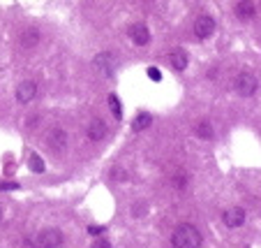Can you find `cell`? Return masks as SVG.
<instances>
[{"label": "cell", "instance_id": "obj_1", "mask_svg": "<svg viewBox=\"0 0 261 248\" xmlns=\"http://www.w3.org/2000/svg\"><path fill=\"white\" fill-rule=\"evenodd\" d=\"M171 243H173V248H199L201 246V234H199V230L194 225L182 223L173 230Z\"/></svg>", "mask_w": 261, "mask_h": 248}, {"label": "cell", "instance_id": "obj_2", "mask_svg": "<svg viewBox=\"0 0 261 248\" xmlns=\"http://www.w3.org/2000/svg\"><path fill=\"white\" fill-rule=\"evenodd\" d=\"M256 77L250 75V72H241V75L236 77V81H233V88H236V93L241 95V98H252V95L256 93Z\"/></svg>", "mask_w": 261, "mask_h": 248}, {"label": "cell", "instance_id": "obj_3", "mask_svg": "<svg viewBox=\"0 0 261 248\" xmlns=\"http://www.w3.org/2000/svg\"><path fill=\"white\" fill-rule=\"evenodd\" d=\"M63 246V232L56 228H46L37 234V248H60Z\"/></svg>", "mask_w": 261, "mask_h": 248}, {"label": "cell", "instance_id": "obj_4", "mask_svg": "<svg viewBox=\"0 0 261 248\" xmlns=\"http://www.w3.org/2000/svg\"><path fill=\"white\" fill-rule=\"evenodd\" d=\"M213 33H215V21H213V16L201 14L194 21V35H197L199 40H208Z\"/></svg>", "mask_w": 261, "mask_h": 248}, {"label": "cell", "instance_id": "obj_5", "mask_svg": "<svg viewBox=\"0 0 261 248\" xmlns=\"http://www.w3.org/2000/svg\"><path fill=\"white\" fill-rule=\"evenodd\" d=\"M127 35L137 47H146L148 42H150V30H148L146 24H132L127 30Z\"/></svg>", "mask_w": 261, "mask_h": 248}, {"label": "cell", "instance_id": "obj_6", "mask_svg": "<svg viewBox=\"0 0 261 248\" xmlns=\"http://www.w3.org/2000/svg\"><path fill=\"white\" fill-rule=\"evenodd\" d=\"M46 144H49L51 151H56V153H63L65 146H67V132H65V130H60V128L51 130L49 137H46Z\"/></svg>", "mask_w": 261, "mask_h": 248}, {"label": "cell", "instance_id": "obj_7", "mask_svg": "<svg viewBox=\"0 0 261 248\" xmlns=\"http://www.w3.org/2000/svg\"><path fill=\"white\" fill-rule=\"evenodd\" d=\"M35 95H37V84L35 81H21L16 86V100L21 104H28L30 100H35Z\"/></svg>", "mask_w": 261, "mask_h": 248}, {"label": "cell", "instance_id": "obj_8", "mask_svg": "<svg viewBox=\"0 0 261 248\" xmlns=\"http://www.w3.org/2000/svg\"><path fill=\"white\" fill-rule=\"evenodd\" d=\"M95 70H97L102 77H111V75H114V56H111V54L95 56Z\"/></svg>", "mask_w": 261, "mask_h": 248}, {"label": "cell", "instance_id": "obj_9", "mask_svg": "<svg viewBox=\"0 0 261 248\" xmlns=\"http://www.w3.org/2000/svg\"><path fill=\"white\" fill-rule=\"evenodd\" d=\"M243 223H245V211H243V209L233 207V209L224 211V225H227V228H241Z\"/></svg>", "mask_w": 261, "mask_h": 248}, {"label": "cell", "instance_id": "obj_10", "mask_svg": "<svg viewBox=\"0 0 261 248\" xmlns=\"http://www.w3.org/2000/svg\"><path fill=\"white\" fill-rule=\"evenodd\" d=\"M86 132H88V137L93 139V142H102V139L107 137V123H104L102 119H93L88 123V130H86Z\"/></svg>", "mask_w": 261, "mask_h": 248}, {"label": "cell", "instance_id": "obj_11", "mask_svg": "<svg viewBox=\"0 0 261 248\" xmlns=\"http://www.w3.org/2000/svg\"><path fill=\"white\" fill-rule=\"evenodd\" d=\"M254 14H256V7H254L252 0H241V3L236 5V16L238 19L250 21V19H254Z\"/></svg>", "mask_w": 261, "mask_h": 248}, {"label": "cell", "instance_id": "obj_12", "mask_svg": "<svg viewBox=\"0 0 261 248\" xmlns=\"http://www.w3.org/2000/svg\"><path fill=\"white\" fill-rule=\"evenodd\" d=\"M37 42H40V30L37 28H25L23 35H21V47H23V49H33Z\"/></svg>", "mask_w": 261, "mask_h": 248}, {"label": "cell", "instance_id": "obj_13", "mask_svg": "<svg viewBox=\"0 0 261 248\" xmlns=\"http://www.w3.org/2000/svg\"><path fill=\"white\" fill-rule=\"evenodd\" d=\"M169 63L173 65V70H185L188 67V63H190V58H188V54H185V51H180V49H176V51H171V54H169Z\"/></svg>", "mask_w": 261, "mask_h": 248}, {"label": "cell", "instance_id": "obj_14", "mask_svg": "<svg viewBox=\"0 0 261 248\" xmlns=\"http://www.w3.org/2000/svg\"><path fill=\"white\" fill-rule=\"evenodd\" d=\"M150 123H153V116H150V114H146V111H141V114H137V119H134L132 128L137 130V132H141V130H146Z\"/></svg>", "mask_w": 261, "mask_h": 248}, {"label": "cell", "instance_id": "obj_15", "mask_svg": "<svg viewBox=\"0 0 261 248\" xmlns=\"http://www.w3.org/2000/svg\"><path fill=\"white\" fill-rule=\"evenodd\" d=\"M194 132H197L201 139H206V142H208V139L215 137V132H213V125L208 123V121H201V123H199L197 128H194Z\"/></svg>", "mask_w": 261, "mask_h": 248}, {"label": "cell", "instance_id": "obj_16", "mask_svg": "<svg viewBox=\"0 0 261 248\" xmlns=\"http://www.w3.org/2000/svg\"><path fill=\"white\" fill-rule=\"evenodd\" d=\"M28 167L33 169L35 174H42V172H44V160H42L37 153H33V155H30V160H28Z\"/></svg>", "mask_w": 261, "mask_h": 248}, {"label": "cell", "instance_id": "obj_17", "mask_svg": "<svg viewBox=\"0 0 261 248\" xmlns=\"http://www.w3.org/2000/svg\"><path fill=\"white\" fill-rule=\"evenodd\" d=\"M109 107H111V114L116 116V119H120V100H118V95H109Z\"/></svg>", "mask_w": 261, "mask_h": 248}, {"label": "cell", "instance_id": "obj_18", "mask_svg": "<svg viewBox=\"0 0 261 248\" xmlns=\"http://www.w3.org/2000/svg\"><path fill=\"white\" fill-rule=\"evenodd\" d=\"M148 77H150L153 81H160L162 79V72H160L158 67H148Z\"/></svg>", "mask_w": 261, "mask_h": 248}, {"label": "cell", "instance_id": "obj_19", "mask_svg": "<svg viewBox=\"0 0 261 248\" xmlns=\"http://www.w3.org/2000/svg\"><path fill=\"white\" fill-rule=\"evenodd\" d=\"M102 232H104L102 225H90L88 228V234H93V237H97V234H102Z\"/></svg>", "mask_w": 261, "mask_h": 248}, {"label": "cell", "instance_id": "obj_20", "mask_svg": "<svg viewBox=\"0 0 261 248\" xmlns=\"http://www.w3.org/2000/svg\"><path fill=\"white\" fill-rule=\"evenodd\" d=\"M90 248H111V243H109L107 239H97V241H95Z\"/></svg>", "mask_w": 261, "mask_h": 248}, {"label": "cell", "instance_id": "obj_21", "mask_svg": "<svg viewBox=\"0 0 261 248\" xmlns=\"http://www.w3.org/2000/svg\"><path fill=\"white\" fill-rule=\"evenodd\" d=\"M0 190H19V184H0Z\"/></svg>", "mask_w": 261, "mask_h": 248}, {"label": "cell", "instance_id": "obj_22", "mask_svg": "<svg viewBox=\"0 0 261 248\" xmlns=\"http://www.w3.org/2000/svg\"><path fill=\"white\" fill-rule=\"evenodd\" d=\"M143 214H146V204H143V207L137 204V207H134V216H143Z\"/></svg>", "mask_w": 261, "mask_h": 248}, {"label": "cell", "instance_id": "obj_23", "mask_svg": "<svg viewBox=\"0 0 261 248\" xmlns=\"http://www.w3.org/2000/svg\"><path fill=\"white\" fill-rule=\"evenodd\" d=\"M114 176H116V179H125L127 174H123V172H120V169H114Z\"/></svg>", "mask_w": 261, "mask_h": 248}, {"label": "cell", "instance_id": "obj_24", "mask_svg": "<svg viewBox=\"0 0 261 248\" xmlns=\"http://www.w3.org/2000/svg\"><path fill=\"white\" fill-rule=\"evenodd\" d=\"M0 220H3V209H0Z\"/></svg>", "mask_w": 261, "mask_h": 248}]
</instances>
